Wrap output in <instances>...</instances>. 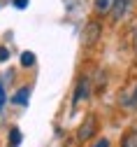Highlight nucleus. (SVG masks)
<instances>
[{"mask_svg":"<svg viewBox=\"0 0 137 147\" xmlns=\"http://www.w3.org/2000/svg\"><path fill=\"white\" fill-rule=\"evenodd\" d=\"M132 47H135V54H137V33H135V40H132Z\"/></svg>","mask_w":137,"mask_h":147,"instance_id":"dca6fc26","label":"nucleus"},{"mask_svg":"<svg viewBox=\"0 0 137 147\" xmlns=\"http://www.w3.org/2000/svg\"><path fill=\"white\" fill-rule=\"evenodd\" d=\"M91 98V80L88 77H82L79 82H77V86H74V105H79L82 100H88Z\"/></svg>","mask_w":137,"mask_h":147,"instance_id":"7ed1b4c3","label":"nucleus"},{"mask_svg":"<svg viewBox=\"0 0 137 147\" xmlns=\"http://www.w3.org/2000/svg\"><path fill=\"white\" fill-rule=\"evenodd\" d=\"M9 59V49L7 47H0V63H5Z\"/></svg>","mask_w":137,"mask_h":147,"instance_id":"9d476101","label":"nucleus"},{"mask_svg":"<svg viewBox=\"0 0 137 147\" xmlns=\"http://www.w3.org/2000/svg\"><path fill=\"white\" fill-rule=\"evenodd\" d=\"M33 63H35V54H33V51H23V54H21V65L30 68Z\"/></svg>","mask_w":137,"mask_h":147,"instance_id":"1a4fd4ad","label":"nucleus"},{"mask_svg":"<svg viewBox=\"0 0 137 147\" xmlns=\"http://www.w3.org/2000/svg\"><path fill=\"white\" fill-rule=\"evenodd\" d=\"M19 142H21V131H19V128H12L9 131V147H19Z\"/></svg>","mask_w":137,"mask_h":147,"instance_id":"6e6552de","label":"nucleus"},{"mask_svg":"<svg viewBox=\"0 0 137 147\" xmlns=\"http://www.w3.org/2000/svg\"><path fill=\"white\" fill-rule=\"evenodd\" d=\"M14 7L16 9H26L28 7V0H14Z\"/></svg>","mask_w":137,"mask_h":147,"instance_id":"4468645a","label":"nucleus"},{"mask_svg":"<svg viewBox=\"0 0 137 147\" xmlns=\"http://www.w3.org/2000/svg\"><path fill=\"white\" fill-rule=\"evenodd\" d=\"M112 5H114V0H95V12L105 16L112 12Z\"/></svg>","mask_w":137,"mask_h":147,"instance_id":"423d86ee","label":"nucleus"},{"mask_svg":"<svg viewBox=\"0 0 137 147\" xmlns=\"http://www.w3.org/2000/svg\"><path fill=\"white\" fill-rule=\"evenodd\" d=\"M102 86H105V72L100 70L98 72V91H102Z\"/></svg>","mask_w":137,"mask_h":147,"instance_id":"f8f14e48","label":"nucleus"},{"mask_svg":"<svg viewBox=\"0 0 137 147\" xmlns=\"http://www.w3.org/2000/svg\"><path fill=\"white\" fill-rule=\"evenodd\" d=\"M121 147H137V131H130L121 138Z\"/></svg>","mask_w":137,"mask_h":147,"instance_id":"0eeeda50","label":"nucleus"},{"mask_svg":"<svg viewBox=\"0 0 137 147\" xmlns=\"http://www.w3.org/2000/svg\"><path fill=\"white\" fill-rule=\"evenodd\" d=\"M128 12V0H114V5H112V19L114 21H121L123 19V14Z\"/></svg>","mask_w":137,"mask_h":147,"instance_id":"20e7f679","label":"nucleus"},{"mask_svg":"<svg viewBox=\"0 0 137 147\" xmlns=\"http://www.w3.org/2000/svg\"><path fill=\"white\" fill-rule=\"evenodd\" d=\"M28 96H30V89H28V86H21V89L12 96V103H16V105H28Z\"/></svg>","mask_w":137,"mask_h":147,"instance_id":"39448f33","label":"nucleus"},{"mask_svg":"<svg viewBox=\"0 0 137 147\" xmlns=\"http://www.w3.org/2000/svg\"><path fill=\"white\" fill-rule=\"evenodd\" d=\"M95 133H98V117H95V115H88V117L82 121V126L77 128V140H79V142H86V140H91Z\"/></svg>","mask_w":137,"mask_h":147,"instance_id":"f257e3e1","label":"nucleus"},{"mask_svg":"<svg viewBox=\"0 0 137 147\" xmlns=\"http://www.w3.org/2000/svg\"><path fill=\"white\" fill-rule=\"evenodd\" d=\"M126 105L137 107V86H135V91H132V98H128V100H126Z\"/></svg>","mask_w":137,"mask_h":147,"instance_id":"9b49d317","label":"nucleus"},{"mask_svg":"<svg viewBox=\"0 0 137 147\" xmlns=\"http://www.w3.org/2000/svg\"><path fill=\"white\" fill-rule=\"evenodd\" d=\"M93 147H109V140H107V138H100V140L93 142Z\"/></svg>","mask_w":137,"mask_h":147,"instance_id":"ddd939ff","label":"nucleus"},{"mask_svg":"<svg viewBox=\"0 0 137 147\" xmlns=\"http://www.w3.org/2000/svg\"><path fill=\"white\" fill-rule=\"evenodd\" d=\"M100 35H102L100 21H88V24H86V28H84V42H86L88 47H93L98 40H100Z\"/></svg>","mask_w":137,"mask_h":147,"instance_id":"f03ea898","label":"nucleus"},{"mask_svg":"<svg viewBox=\"0 0 137 147\" xmlns=\"http://www.w3.org/2000/svg\"><path fill=\"white\" fill-rule=\"evenodd\" d=\"M5 100H7V96H5V86H3V82H0V107L5 105Z\"/></svg>","mask_w":137,"mask_h":147,"instance_id":"2eb2a0df","label":"nucleus"}]
</instances>
